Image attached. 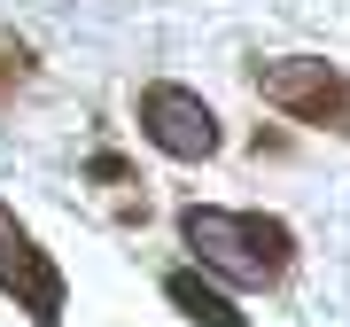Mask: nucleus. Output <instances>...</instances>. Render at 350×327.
I'll return each mask as SVG.
<instances>
[{
    "label": "nucleus",
    "mask_w": 350,
    "mask_h": 327,
    "mask_svg": "<svg viewBox=\"0 0 350 327\" xmlns=\"http://www.w3.org/2000/svg\"><path fill=\"white\" fill-rule=\"evenodd\" d=\"M179 241L195 250L202 273L234 280V289H273L296 265V234L265 211H218V202H187L179 211Z\"/></svg>",
    "instance_id": "nucleus-1"
},
{
    "label": "nucleus",
    "mask_w": 350,
    "mask_h": 327,
    "mask_svg": "<svg viewBox=\"0 0 350 327\" xmlns=\"http://www.w3.org/2000/svg\"><path fill=\"white\" fill-rule=\"evenodd\" d=\"M250 86L273 101L280 117H296V125H327L350 140V78L335 63H319V55H273V63L250 70Z\"/></svg>",
    "instance_id": "nucleus-2"
},
{
    "label": "nucleus",
    "mask_w": 350,
    "mask_h": 327,
    "mask_svg": "<svg viewBox=\"0 0 350 327\" xmlns=\"http://www.w3.org/2000/svg\"><path fill=\"white\" fill-rule=\"evenodd\" d=\"M0 296H16V312H31V327H63V265L39 250V234L0 202Z\"/></svg>",
    "instance_id": "nucleus-3"
},
{
    "label": "nucleus",
    "mask_w": 350,
    "mask_h": 327,
    "mask_svg": "<svg viewBox=\"0 0 350 327\" xmlns=\"http://www.w3.org/2000/svg\"><path fill=\"white\" fill-rule=\"evenodd\" d=\"M140 133H148L163 156H179V164L218 156V117H211V101L187 94V86H140Z\"/></svg>",
    "instance_id": "nucleus-4"
},
{
    "label": "nucleus",
    "mask_w": 350,
    "mask_h": 327,
    "mask_svg": "<svg viewBox=\"0 0 350 327\" xmlns=\"http://www.w3.org/2000/svg\"><path fill=\"white\" fill-rule=\"evenodd\" d=\"M163 296H172L195 327H250V319L234 312V296H226V289H211V280H195V273H172V280H163Z\"/></svg>",
    "instance_id": "nucleus-5"
}]
</instances>
